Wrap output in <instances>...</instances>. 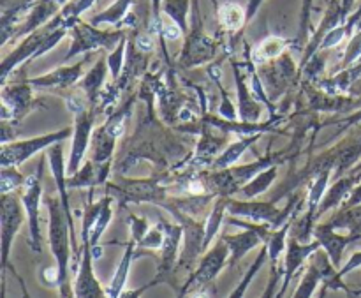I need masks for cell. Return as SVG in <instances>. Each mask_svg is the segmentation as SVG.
<instances>
[{
  "label": "cell",
  "mask_w": 361,
  "mask_h": 298,
  "mask_svg": "<svg viewBox=\"0 0 361 298\" xmlns=\"http://www.w3.org/2000/svg\"><path fill=\"white\" fill-rule=\"evenodd\" d=\"M328 124H335V126L341 127L342 131L349 129V127H351V126H360V124H361V108L356 109V112H353L351 115H348V117H345V119H342V120H330V122H326V126H328ZM342 131H341V133H342Z\"/></svg>",
  "instance_id": "obj_41"
},
{
  "label": "cell",
  "mask_w": 361,
  "mask_h": 298,
  "mask_svg": "<svg viewBox=\"0 0 361 298\" xmlns=\"http://www.w3.org/2000/svg\"><path fill=\"white\" fill-rule=\"evenodd\" d=\"M101 201H102L101 212H99L97 219H95V222H94V228H92V232H90L92 249H94V247H99V242H101L102 235L106 233V230H108L109 222H111V219H113V207H111L113 196L106 194Z\"/></svg>",
  "instance_id": "obj_30"
},
{
  "label": "cell",
  "mask_w": 361,
  "mask_h": 298,
  "mask_svg": "<svg viewBox=\"0 0 361 298\" xmlns=\"http://www.w3.org/2000/svg\"><path fill=\"white\" fill-rule=\"evenodd\" d=\"M27 219L25 207L18 193L0 196V246H2V282L6 281V272L9 268L11 249L21 225Z\"/></svg>",
  "instance_id": "obj_7"
},
{
  "label": "cell",
  "mask_w": 361,
  "mask_h": 298,
  "mask_svg": "<svg viewBox=\"0 0 361 298\" xmlns=\"http://www.w3.org/2000/svg\"><path fill=\"white\" fill-rule=\"evenodd\" d=\"M259 136L261 134H250V136L240 138V140L233 141V143L229 145L226 150H222L221 154H219L217 157L210 162V168L212 169H226V168H231V166H235L236 162L243 157V154L249 150L250 145H254L257 140H259Z\"/></svg>",
  "instance_id": "obj_21"
},
{
  "label": "cell",
  "mask_w": 361,
  "mask_h": 298,
  "mask_svg": "<svg viewBox=\"0 0 361 298\" xmlns=\"http://www.w3.org/2000/svg\"><path fill=\"white\" fill-rule=\"evenodd\" d=\"M314 239L321 244V249L326 253L328 260L334 265L335 270H338L342 267L344 251L348 249L349 244L360 240V237L341 233L331 228L328 222H321V225H316V228H314Z\"/></svg>",
  "instance_id": "obj_16"
},
{
  "label": "cell",
  "mask_w": 361,
  "mask_h": 298,
  "mask_svg": "<svg viewBox=\"0 0 361 298\" xmlns=\"http://www.w3.org/2000/svg\"><path fill=\"white\" fill-rule=\"evenodd\" d=\"M48 208V242L55 258L56 270H59V290L60 298H76L74 286L71 285V256H73V244H71V230L59 196L46 198Z\"/></svg>",
  "instance_id": "obj_1"
},
{
  "label": "cell",
  "mask_w": 361,
  "mask_h": 298,
  "mask_svg": "<svg viewBox=\"0 0 361 298\" xmlns=\"http://www.w3.org/2000/svg\"><path fill=\"white\" fill-rule=\"evenodd\" d=\"M263 2H264V0H249V2H247V6H245V9H247V23H250V21H252L254 18H256L257 11H259V7L263 6Z\"/></svg>",
  "instance_id": "obj_44"
},
{
  "label": "cell",
  "mask_w": 361,
  "mask_h": 298,
  "mask_svg": "<svg viewBox=\"0 0 361 298\" xmlns=\"http://www.w3.org/2000/svg\"><path fill=\"white\" fill-rule=\"evenodd\" d=\"M129 28H115V30H101L99 27H94L90 21H78L73 28H71V41L69 52L63 56V62H69L71 59L78 55H88L94 53L95 49H106V52H113L118 46V42L123 37L129 35Z\"/></svg>",
  "instance_id": "obj_3"
},
{
  "label": "cell",
  "mask_w": 361,
  "mask_h": 298,
  "mask_svg": "<svg viewBox=\"0 0 361 298\" xmlns=\"http://www.w3.org/2000/svg\"><path fill=\"white\" fill-rule=\"evenodd\" d=\"M166 233L164 228H162L161 222H157L155 226H150L147 235L143 237L140 244H137V249H150V251H161L162 246H164Z\"/></svg>",
  "instance_id": "obj_34"
},
{
  "label": "cell",
  "mask_w": 361,
  "mask_h": 298,
  "mask_svg": "<svg viewBox=\"0 0 361 298\" xmlns=\"http://www.w3.org/2000/svg\"><path fill=\"white\" fill-rule=\"evenodd\" d=\"M282 278H284V267H281L279 263H270V279H268V285L261 298H277Z\"/></svg>",
  "instance_id": "obj_36"
},
{
  "label": "cell",
  "mask_w": 361,
  "mask_h": 298,
  "mask_svg": "<svg viewBox=\"0 0 361 298\" xmlns=\"http://www.w3.org/2000/svg\"><path fill=\"white\" fill-rule=\"evenodd\" d=\"M328 225L334 230L341 233H348V235H355L361 239V205L351 208H341L330 221H326Z\"/></svg>",
  "instance_id": "obj_24"
},
{
  "label": "cell",
  "mask_w": 361,
  "mask_h": 298,
  "mask_svg": "<svg viewBox=\"0 0 361 298\" xmlns=\"http://www.w3.org/2000/svg\"><path fill=\"white\" fill-rule=\"evenodd\" d=\"M228 200L229 196H219L215 200L214 208L208 214L207 222H204V253L210 249L212 242L221 232V226L226 222V212H228Z\"/></svg>",
  "instance_id": "obj_25"
},
{
  "label": "cell",
  "mask_w": 361,
  "mask_h": 298,
  "mask_svg": "<svg viewBox=\"0 0 361 298\" xmlns=\"http://www.w3.org/2000/svg\"><path fill=\"white\" fill-rule=\"evenodd\" d=\"M331 290L328 288V285H324L323 282V286H321V292H319V295H317V298H326L328 297V293H330Z\"/></svg>",
  "instance_id": "obj_48"
},
{
  "label": "cell",
  "mask_w": 361,
  "mask_h": 298,
  "mask_svg": "<svg viewBox=\"0 0 361 298\" xmlns=\"http://www.w3.org/2000/svg\"><path fill=\"white\" fill-rule=\"evenodd\" d=\"M221 94H222V102H221V106H219V115H221V119H224V120H236L238 119V113H236V108L235 106H233V102L229 101V97H228V94H224V90H222L221 88Z\"/></svg>",
  "instance_id": "obj_40"
},
{
  "label": "cell",
  "mask_w": 361,
  "mask_h": 298,
  "mask_svg": "<svg viewBox=\"0 0 361 298\" xmlns=\"http://www.w3.org/2000/svg\"><path fill=\"white\" fill-rule=\"evenodd\" d=\"M74 134V127H63L60 131H53V133L42 134V136L28 138V140H13L9 143L2 145L0 150V166L7 168V166H16L20 168L25 161L34 157L41 150H48L53 145L66 141Z\"/></svg>",
  "instance_id": "obj_5"
},
{
  "label": "cell",
  "mask_w": 361,
  "mask_h": 298,
  "mask_svg": "<svg viewBox=\"0 0 361 298\" xmlns=\"http://www.w3.org/2000/svg\"><path fill=\"white\" fill-rule=\"evenodd\" d=\"M321 249V244L317 240L314 242H300L295 237H289L288 239V247H286V258H284V278H282V286L279 290L277 298H284L286 292H288L289 285L295 279V275L298 274L300 268L307 263L310 256L317 253Z\"/></svg>",
  "instance_id": "obj_13"
},
{
  "label": "cell",
  "mask_w": 361,
  "mask_h": 298,
  "mask_svg": "<svg viewBox=\"0 0 361 298\" xmlns=\"http://www.w3.org/2000/svg\"><path fill=\"white\" fill-rule=\"evenodd\" d=\"M314 0H302V16H300V37L296 44H303L305 39L309 37L310 27V11H312Z\"/></svg>",
  "instance_id": "obj_37"
},
{
  "label": "cell",
  "mask_w": 361,
  "mask_h": 298,
  "mask_svg": "<svg viewBox=\"0 0 361 298\" xmlns=\"http://www.w3.org/2000/svg\"><path fill=\"white\" fill-rule=\"evenodd\" d=\"M277 168L279 166H271V168L261 172L259 175L254 177L249 184H245V186L238 191V194H242L243 200H254V198L267 193V191L271 187V184L275 182V179H277L279 175Z\"/></svg>",
  "instance_id": "obj_28"
},
{
  "label": "cell",
  "mask_w": 361,
  "mask_h": 298,
  "mask_svg": "<svg viewBox=\"0 0 361 298\" xmlns=\"http://www.w3.org/2000/svg\"><path fill=\"white\" fill-rule=\"evenodd\" d=\"M189 13H192V0H164L162 2V14L175 21L183 34H189Z\"/></svg>",
  "instance_id": "obj_27"
},
{
  "label": "cell",
  "mask_w": 361,
  "mask_h": 298,
  "mask_svg": "<svg viewBox=\"0 0 361 298\" xmlns=\"http://www.w3.org/2000/svg\"><path fill=\"white\" fill-rule=\"evenodd\" d=\"M13 275H14V278H16L18 285H20V290H21V297H23V298H32V297H30V293H28V290H27V285H25L23 278H21V275L18 274V272L14 270V268H13Z\"/></svg>",
  "instance_id": "obj_46"
},
{
  "label": "cell",
  "mask_w": 361,
  "mask_h": 298,
  "mask_svg": "<svg viewBox=\"0 0 361 298\" xmlns=\"http://www.w3.org/2000/svg\"><path fill=\"white\" fill-rule=\"evenodd\" d=\"M345 23H348V18H345L344 11H342L341 0H330L326 13H324L323 21H321L319 27L316 28V32H314V35H312V39L309 41V44L305 46V52H303L302 62H300L298 71H302L303 67L310 62V59H312V56L319 52L321 42H323V39L326 37L328 32L334 30V28H337V27H341V25H345Z\"/></svg>",
  "instance_id": "obj_17"
},
{
  "label": "cell",
  "mask_w": 361,
  "mask_h": 298,
  "mask_svg": "<svg viewBox=\"0 0 361 298\" xmlns=\"http://www.w3.org/2000/svg\"><path fill=\"white\" fill-rule=\"evenodd\" d=\"M60 9H62V7H60L59 4L51 2V0H37V2L30 7V11L25 14L23 20L13 28L9 41L23 39L27 37V35H30L32 32L42 28L60 13Z\"/></svg>",
  "instance_id": "obj_18"
},
{
  "label": "cell",
  "mask_w": 361,
  "mask_h": 298,
  "mask_svg": "<svg viewBox=\"0 0 361 298\" xmlns=\"http://www.w3.org/2000/svg\"><path fill=\"white\" fill-rule=\"evenodd\" d=\"M92 226L83 222L81 225V258L80 267L76 270L74 279V295L76 298H108L106 288H102L101 281L97 279L94 270V254L90 246Z\"/></svg>",
  "instance_id": "obj_8"
},
{
  "label": "cell",
  "mask_w": 361,
  "mask_h": 298,
  "mask_svg": "<svg viewBox=\"0 0 361 298\" xmlns=\"http://www.w3.org/2000/svg\"><path fill=\"white\" fill-rule=\"evenodd\" d=\"M127 42H129V35L127 37H123L122 41L118 42V46H116L113 52L108 53V67H109V74L113 76V81L118 80L120 76H122V71H123V66H126V53H127Z\"/></svg>",
  "instance_id": "obj_33"
},
{
  "label": "cell",
  "mask_w": 361,
  "mask_h": 298,
  "mask_svg": "<svg viewBox=\"0 0 361 298\" xmlns=\"http://www.w3.org/2000/svg\"><path fill=\"white\" fill-rule=\"evenodd\" d=\"M27 177L18 172L16 166H7L0 172V194L18 193L25 186Z\"/></svg>",
  "instance_id": "obj_32"
},
{
  "label": "cell",
  "mask_w": 361,
  "mask_h": 298,
  "mask_svg": "<svg viewBox=\"0 0 361 298\" xmlns=\"http://www.w3.org/2000/svg\"><path fill=\"white\" fill-rule=\"evenodd\" d=\"M355 2L356 0H341L342 11H344V14L348 20H349V16H351V11H353V7H355Z\"/></svg>",
  "instance_id": "obj_47"
},
{
  "label": "cell",
  "mask_w": 361,
  "mask_h": 298,
  "mask_svg": "<svg viewBox=\"0 0 361 298\" xmlns=\"http://www.w3.org/2000/svg\"><path fill=\"white\" fill-rule=\"evenodd\" d=\"M289 44H291V42H289L288 39L279 37V35H270V37L263 39V41L252 49V56H250V59H252V62L256 64V66L271 62V60L279 59V56H282L284 53H288L286 49H288Z\"/></svg>",
  "instance_id": "obj_23"
},
{
  "label": "cell",
  "mask_w": 361,
  "mask_h": 298,
  "mask_svg": "<svg viewBox=\"0 0 361 298\" xmlns=\"http://www.w3.org/2000/svg\"><path fill=\"white\" fill-rule=\"evenodd\" d=\"M356 205H361V182L353 189V193L349 194V198L342 203L341 208H351L356 207Z\"/></svg>",
  "instance_id": "obj_43"
},
{
  "label": "cell",
  "mask_w": 361,
  "mask_h": 298,
  "mask_svg": "<svg viewBox=\"0 0 361 298\" xmlns=\"http://www.w3.org/2000/svg\"><path fill=\"white\" fill-rule=\"evenodd\" d=\"M92 53L85 55V59L78 60L73 66H62L56 67V69L49 71V73L42 74V76L30 78L28 83L34 88H76V85L80 83L81 78L85 76V66L90 60Z\"/></svg>",
  "instance_id": "obj_14"
},
{
  "label": "cell",
  "mask_w": 361,
  "mask_h": 298,
  "mask_svg": "<svg viewBox=\"0 0 361 298\" xmlns=\"http://www.w3.org/2000/svg\"><path fill=\"white\" fill-rule=\"evenodd\" d=\"M345 37H349V35H348V28H345V25H341V27L334 28V30L328 32L326 37L323 39V42H321L319 52H328V49L335 48V46L341 44V42L344 41Z\"/></svg>",
  "instance_id": "obj_38"
},
{
  "label": "cell",
  "mask_w": 361,
  "mask_h": 298,
  "mask_svg": "<svg viewBox=\"0 0 361 298\" xmlns=\"http://www.w3.org/2000/svg\"><path fill=\"white\" fill-rule=\"evenodd\" d=\"M123 247H126V249H123L122 260H120L118 267H116L111 282H109V286L106 288L108 298H120V295L126 292V285H127V279H129L130 267H133V261L136 260L137 256V244L134 242L133 239H130L127 244H123Z\"/></svg>",
  "instance_id": "obj_20"
},
{
  "label": "cell",
  "mask_w": 361,
  "mask_h": 298,
  "mask_svg": "<svg viewBox=\"0 0 361 298\" xmlns=\"http://www.w3.org/2000/svg\"><path fill=\"white\" fill-rule=\"evenodd\" d=\"M129 228H130V239L136 244H140L143 240V237L147 235L150 226L145 217H137V215L129 214Z\"/></svg>",
  "instance_id": "obj_39"
},
{
  "label": "cell",
  "mask_w": 361,
  "mask_h": 298,
  "mask_svg": "<svg viewBox=\"0 0 361 298\" xmlns=\"http://www.w3.org/2000/svg\"><path fill=\"white\" fill-rule=\"evenodd\" d=\"M361 59V28L358 32L353 34V37L349 39L348 46L344 49V56H342V64L338 66V69H345V67H351L353 64H356Z\"/></svg>",
  "instance_id": "obj_35"
},
{
  "label": "cell",
  "mask_w": 361,
  "mask_h": 298,
  "mask_svg": "<svg viewBox=\"0 0 361 298\" xmlns=\"http://www.w3.org/2000/svg\"><path fill=\"white\" fill-rule=\"evenodd\" d=\"M217 18L222 30L228 34H236L247 27V9L236 2H224L217 7Z\"/></svg>",
  "instance_id": "obj_22"
},
{
  "label": "cell",
  "mask_w": 361,
  "mask_h": 298,
  "mask_svg": "<svg viewBox=\"0 0 361 298\" xmlns=\"http://www.w3.org/2000/svg\"><path fill=\"white\" fill-rule=\"evenodd\" d=\"M42 168L44 161H39L34 173L27 177L25 186L21 187V203L25 207L28 222V247L34 253L42 251V232H41V200H42Z\"/></svg>",
  "instance_id": "obj_4"
},
{
  "label": "cell",
  "mask_w": 361,
  "mask_h": 298,
  "mask_svg": "<svg viewBox=\"0 0 361 298\" xmlns=\"http://www.w3.org/2000/svg\"><path fill=\"white\" fill-rule=\"evenodd\" d=\"M67 34H69L67 28H51L46 23L42 28H39V30L32 32L30 35L21 39L20 44L2 60V66H0V74H2L0 80H2V85H6L9 74L14 73L21 64L32 62V60L39 59V56H42L44 53H48L49 49L55 48Z\"/></svg>",
  "instance_id": "obj_2"
},
{
  "label": "cell",
  "mask_w": 361,
  "mask_h": 298,
  "mask_svg": "<svg viewBox=\"0 0 361 298\" xmlns=\"http://www.w3.org/2000/svg\"><path fill=\"white\" fill-rule=\"evenodd\" d=\"M130 6H133V0H115L109 7H106L101 13L94 14L90 18V23L94 27H101V25H113L115 28L120 27L123 20L127 18V14L130 13Z\"/></svg>",
  "instance_id": "obj_26"
},
{
  "label": "cell",
  "mask_w": 361,
  "mask_h": 298,
  "mask_svg": "<svg viewBox=\"0 0 361 298\" xmlns=\"http://www.w3.org/2000/svg\"><path fill=\"white\" fill-rule=\"evenodd\" d=\"M97 112V108L90 106V108H85L83 112L74 115V134L73 145H71L69 161H67V177L74 175L83 166L85 154H87L88 147L92 143V134H94L92 129H94Z\"/></svg>",
  "instance_id": "obj_10"
},
{
  "label": "cell",
  "mask_w": 361,
  "mask_h": 298,
  "mask_svg": "<svg viewBox=\"0 0 361 298\" xmlns=\"http://www.w3.org/2000/svg\"><path fill=\"white\" fill-rule=\"evenodd\" d=\"M176 298H182V297H176Z\"/></svg>",
  "instance_id": "obj_49"
},
{
  "label": "cell",
  "mask_w": 361,
  "mask_h": 298,
  "mask_svg": "<svg viewBox=\"0 0 361 298\" xmlns=\"http://www.w3.org/2000/svg\"><path fill=\"white\" fill-rule=\"evenodd\" d=\"M233 74H235L236 95H238V119L242 122H259L261 106L259 99L252 92V88L247 87V71L245 62H236L231 60Z\"/></svg>",
  "instance_id": "obj_15"
},
{
  "label": "cell",
  "mask_w": 361,
  "mask_h": 298,
  "mask_svg": "<svg viewBox=\"0 0 361 298\" xmlns=\"http://www.w3.org/2000/svg\"><path fill=\"white\" fill-rule=\"evenodd\" d=\"M229 263V247L224 242V239L215 240L214 247L207 251V253L201 256L200 263L194 268L192 274L187 275V279L183 281V285L178 288V297L185 298V295L192 290L203 288V286L214 285L215 279L219 278L224 267H228Z\"/></svg>",
  "instance_id": "obj_6"
},
{
  "label": "cell",
  "mask_w": 361,
  "mask_h": 298,
  "mask_svg": "<svg viewBox=\"0 0 361 298\" xmlns=\"http://www.w3.org/2000/svg\"><path fill=\"white\" fill-rule=\"evenodd\" d=\"M161 285V281H159V278H154L152 281H148L147 285L140 286V288H134V290H126V292L120 295V298H141L145 295V293L148 292L150 288H154V286Z\"/></svg>",
  "instance_id": "obj_42"
},
{
  "label": "cell",
  "mask_w": 361,
  "mask_h": 298,
  "mask_svg": "<svg viewBox=\"0 0 361 298\" xmlns=\"http://www.w3.org/2000/svg\"><path fill=\"white\" fill-rule=\"evenodd\" d=\"M109 73V67H108V59L106 56H101L99 60H95L94 66L90 67L87 74L81 78L80 83L76 85L78 90H81L85 94V97L88 99L90 106L94 108H99L97 102L101 101V95H102V87H104V81L106 76Z\"/></svg>",
  "instance_id": "obj_19"
},
{
  "label": "cell",
  "mask_w": 361,
  "mask_h": 298,
  "mask_svg": "<svg viewBox=\"0 0 361 298\" xmlns=\"http://www.w3.org/2000/svg\"><path fill=\"white\" fill-rule=\"evenodd\" d=\"M62 143L63 141H60V143L53 145V147L48 148V162H49V168H51L53 179H55V182H56V191H59L60 205H62L67 222H69L74 267H80L81 249H80V246H78L76 230H74V217H73V210H71L69 187H67V165H66V159H63V145Z\"/></svg>",
  "instance_id": "obj_9"
},
{
  "label": "cell",
  "mask_w": 361,
  "mask_h": 298,
  "mask_svg": "<svg viewBox=\"0 0 361 298\" xmlns=\"http://www.w3.org/2000/svg\"><path fill=\"white\" fill-rule=\"evenodd\" d=\"M97 186H99V173H97V168H95V165L90 161V159H88L87 162H83V166H81L74 175L67 177V187H69V189H83V187L95 189Z\"/></svg>",
  "instance_id": "obj_29"
},
{
  "label": "cell",
  "mask_w": 361,
  "mask_h": 298,
  "mask_svg": "<svg viewBox=\"0 0 361 298\" xmlns=\"http://www.w3.org/2000/svg\"><path fill=\"white\" fill-rule=\"evenodd\" d=\"M32 85L27 81H18L13 85H4L2 88V120L11 124H20L28 113L37 108V101L32 94Z\"/></svg>",
  "instance_id": "obj_11"
},
{
  "label": "cell",
  "mask_w": 361,
  "mask_h": 298,
  "mask_svg": "<svg viewBox=\"0 0 361 298\" xmlns=\"http://www.w3.org/2000/svg\"><path fill=\"white\" fill-rule=\"evenodd\" d=\"M185 298H212L210 286H203V288L192 290V292L187 293Z\"/></svg>",
  "instance_id": "obj_45"
},
{
  "label": "cell",
  "mask_w": 361,
  "mask_h": 298,
  "mask_svg": "<svg viewBox=\"0 0 361 298\" xmlns=\"http://www.w3.org/2000/svg\"><path fill=\"white\" fill-rule=\"evenodd\" d=\"M217 41L208 37L203 27H190L189 34L185 35V44L178 56V66L183 69H192V67L212 62L217 55Z\"/></svg>",
  "instance_id": "obj_12"
},
{
  "label": "cell",
  "mask_w": 361,
  "mask_h": 298,
  "mask_svg": "<svg viewBox=\"0 0 361 298\" xmlns=\"http://www.w3.org/2000/svg\"><path fill=\"white\" fill-rule=\"evenodd\" d=\"M267 260H268V249H267V246H261L259 254H257V256L254 258V261H252V263H250V267L247 268V272H245V275H243V279L238 282V285H236V288L233 290L231 295H229L228 298H243V297H245V293H247V290H249L250 282L254 281V278H256V275H257V272H259L261 268H263V265L267 263Z\"/></svg>",
  "instance_id": "obj_31"
}]
</instances>
